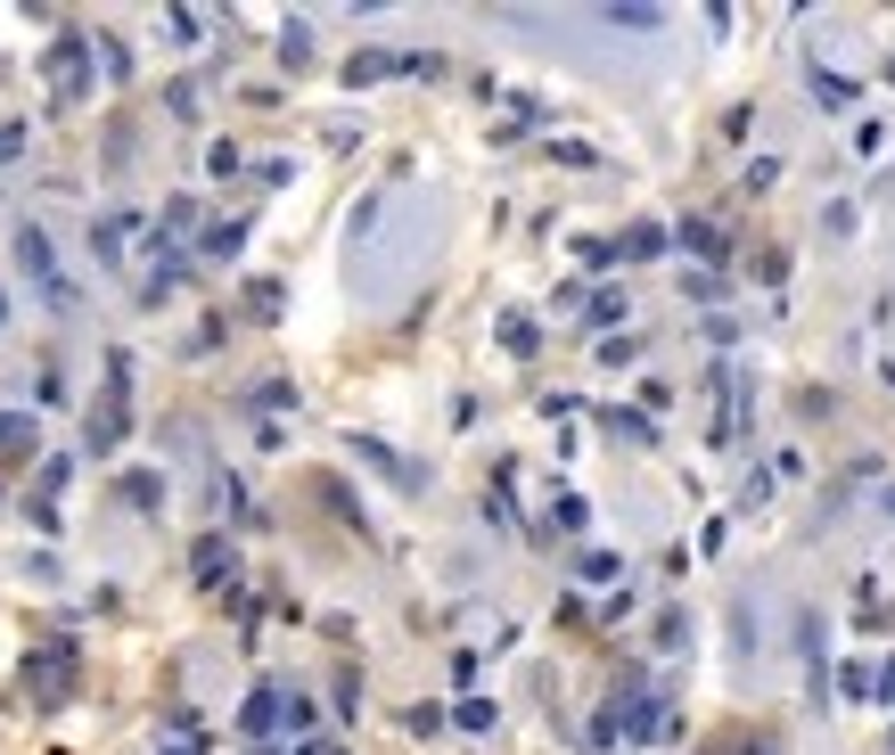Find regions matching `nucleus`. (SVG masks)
<instances>
[{
  "mask_svg": "<svg viewBox=\"0 0 895 755\" xmlns=\"http://www.w3.org/2000/svg\"><path fill=\"white\" fill-rule=\"evenodd\" d=\"M871 690H879V699H895V674H871Z\"/></svg>",
  "mask_w": 895,
  "mask_h": 755,
  "instance_id": "obj_18",
  "label": "nucleus"
},
{
  "mask_svg": "<svg viewBox=\"0 0 895 755\" xmlns=\"http://www.w3.org/2000/svg\"><path fill=\"white\" fill-rule=\"evenodd\" d=\"M682 247H698L707 263H723V230H715V222H682Z\"/></svg>",
  "mask_w": 895,
  "mask_h": 755,
  "instance_id": "obj_9",
  "label": "nucleus"
},
{
  "mask_svg": "<svg viewBox=\"0 0 895 755\" xmlns=\"http://www.w3.org/2000/svg\"><path fill=\"white\" fill-rule=\"evenodd\" d=\"M165 755H205V747H198V731H189V722H181V731L165 739Z\"/></svg>",
  "mask_w": 895,
  "mask_h": 755,
  "instance_id": "obj_16",
  "label": "nucleus"
},
{
  "mask_svg": "<svg viewBox=\"0 0 895 755\" xmlns=\"http://www.w3.org/2000/svg\"><path fill=\"white\" fill-rule=\"evenodd\" d=\"M625 255H666V230H657V222H633V230H625Z\"/></svg>",
  "mask_w": 895,
  "mask_h": 755,
  "instance_id": "obj_11",
  "label": "nucleus"
},
{
  "mask_svg": "<svg viewBox=\"0 0 895 755\" xmlns=\"http://www.w3.org/2000/svg\"><path fill=\"white\" fill-rule=\"evenodd\" d=\"M304 755H337V747H304Z\"/></svg>",
  "mask_w": 895,
  "mask_h": 755,
  "instance_id": "obj_19",
  "label": "nucleus"
},
{
  "mask_svg": "<svg viewBox=\"0 0 895 755\" xmlns=\"http://www.w3.org/2000/svg\"><path fill=\"white\" fill-rule=\"evenodd\" d=\"M124 239H131V214H108L91 230V247H99V263H124Z\"/></svg>",
  "mask_w": 895,
  "mask_h": 755,
  "instance_id": "obj_8",
  "label": "nucleus"
},
{
  "mask_svg": "<svg viewBox=\"0 0 895 755\" xmlns=\"http://www.w3.org/2000/svg\"><path fill=\"white\" fill-rule=\"evenodd\" d=\"M124 378H131V362L115 353L108 362V403L91 411V452H115V443H124Z\"/></svg>",
  "mask_w": 895,
  "mask_h": 755,
  "instance_id": "obj_2",
  "label": "nucleus"
},
{
  "mask_svg": "<svg viewBox=\"0 0 895 755\" xmlns=\"http://www.w3.org/2000/svg\"><path fill=\"white\" fill-rule=\"evenodd\" d=\"M83 58H91L83 41H58V50H50V83H58V99H83V83H91V66H83Z\"/></svg>",
  "mask_w": 895,
  "mask_h": 755,
  "instance_id": "obj_4",
  "label": "nucleus"
},
{
  "mask_svg": "<svg viewBox=\"0 0 895 755\" xmlns=\"http://www.w3.org/2000/svg\"><path fill=\"white\" fill-rule=\"evenodd\" d=\"M34 452H41L34 419H25V411H0V468H17V461H34Z\"/></svg>",
  "mask_w": 895,
  "mask_h": 755,
  "instance_id": "obj_5",
  "label": "nucleus"
},
{
  "mask_svg": "<svg viewBox=\"0 0 895 755\" xmlns=\"http://www.w3.org/2000/svg\"><path fill=\"white\" fill-rule=\"evenodd\" d=\"M452 722H461V731H493V706H486V699H468Z\"/></svg>",
  "mask_w": 895,
  "mask_h": 755,
  "instance_id": "obj_15",
  "label": "nucleus"
},
{
  "mask_svg": "<svg viewBox=\"0 0 895 755\" xmlns=\"http://www.w3.org/2000/svg\"><path fill=\"white\" fill-rule=\"evenodd\" d=\"M124 501H131V509H156V501H165V477H149V468L124 477Z\"/></svg>",
  "mask_w": 895,
  "mask_h": 755,
  "instance_id": "obj_10",
  "label": "nucleus"
},
{
  "mask_svg": "<svg viewBox=\"0 0 895 755\" xmlns=\"http://www.w3.org/2000/svg\"><path fill=\"white\" fill-rule=\"evenodd\" d=\"M887 509H895V485H887Z\"/></svg>",
  "mask_w": 895,
  "mask_h": 755,
  "instance_id": "obj_22",
  "label": "nucleus"
},
{
  "mask_svg": "<svg viewBox=\"0 0 895 755\" xmlns=\"http://www.w3.org/2000/svg\"><path fill=\"white\" fill-rule=\"evenodd\" d=\"M304 58H313V41H304V25H288L280 34V66H304Z\"/></svg>",
  "mask_w": 895,
  "mask_h": 755,
  "instance_id": "obj_13",
  "label": "nucleus"
},
{
  "mask_svg": "<svg viewBox=\"0 0 895 755\" xmlns=\"http://www.w3.org/2000/svg\"><path fill=\"white\" fill-rule=\"evenodd\" d=\"M280 722H288V690H255V699H247V731H280Z\"/></svg>",
  "mask_w": 895,
  "mask_h": 755,
  "instance_id": "obj_7",
  "label": "nucleus"
},
{
  "mask_svg": "<svg viewBox=\"0 0 895 755\" xmlns=\"http://www.w3.org/2000/svg\"><path fill=\"white\" fill-rule=\"evenodd\" d=\"M189 567H198V583H214V591H223L230 575H239V558H230V542H223V534H205V542H198V558H189Z\"/></svg>",
  "mask_w": 895,
  "mask_h": 755,
  "instance_id": "obj_6",
  "label": "nucleus"
},
{
  "mask_svg": "<svg viewBox=\"0 0 895 755\" xmlns=\"http://www.w3.org/2000/svg\"><path fill=\"white\" fill-rule=\"evenodd\" d=\"M0 320H9V295H0Z\"/></svg>",
  "mask_w": 895,
  "mask_h": 755,
  "instance_id": "obj_20",
  "label": "nucleus"
},
{
  "mask_svg": "<svg viewBox=\"0 0 895 755\" xmlns=\"http://www.w3.org/2000/svg\"><path fill=\"white\" fill-rule=\"evenodd\" d=\"M25 690H34L41 706H58L66 690H75V649H41V657H25Z\"/></svg>",
  "mask_w": 895,
  "mask_h": 755,
  "instance_id": "obj_3",
  "label": "nucleus"
},
{
  "mask_svg": "<svg viewBox=\"0 0 895 755\" xmlns=\"http://www.w3.org/2000/svg\"><path fill=\"white\" fill-rule=\"evenodd\" d=\"M239 239H247L239 222H223V230H214V239H205V255H214V263H223V255H239Z\"/></svg>",
  "mask_w": 895,
  "mask_h": 755,
  "instance_id": "obj_14",
  "label": "nucleus"
},
{
  "mask_svg": "<svg viewBox=\"0 0 895 755\" xmlns=\"http://www.w3.org/2000/svg\"><path fill=\"white\" fill-rule=\"evenodd\" d=\"M887 387H895V362H887Z\"/></svg>",
  "mask_w": 895,
  "mask_h": 755,
  "instance_id": "obj_21",
  "label": "nucleus"
},
{
  "mask_svg": "<svg viewBox=\"0 0 895 755\" xmlns=\"http://www.w3.org/2000/svg\"><path fill=\"white\" fill-rule=\"evenodd\" d=\"M608 427H616L625 443H657V427H650V419H633V411H608Z\"/></svg>",
  "mask_w": 895,
  "mask_h": 755,
  "instance_id": "obj_12",
  "label": "nucleus"
},
{
  "mask_svg": "<svg viewBox=\"0 0 895 755\" xmlns=\"http://www.w3.org/2000/svg\"><path fill=\"white\" fill-rule=\"evenodd\" d=\"M17 263H25V279H34L41 295H50L58 313H75V288H66V279H58V255H50V239H41L34 222H25V230H17Z\"/></svg>",
  "mask_w": 895,
  "mask_h": 755,
  "instance_id": "obj_1",
  "label": "nucleus"
},
{
  "mask_svg": "<svg viewBox=\"0 0 895 755\" xmlns=\"http://www.w3.org/2000/svg\"><path fill=\"white\" fill-rule=\"evenodd\" d=\"M17 148H25V124H0V165H9Z\"/></svg>",
  "mask_w": 895,
  "mask_h": 755,
  "instance_id": "obj_17",
  "label": "nucleus"
}]
</instances>
